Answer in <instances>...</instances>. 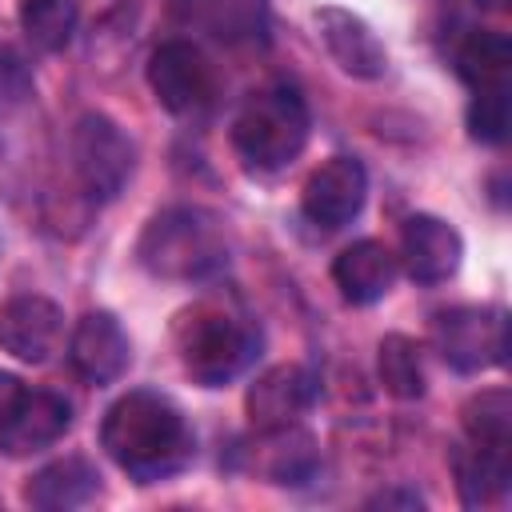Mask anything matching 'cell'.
<instances>
[{"mask_svg": "<svg viewBox=\"0 0 512 512\" xmlns=\"http://www.w3.org/2000/svg\"><path fill=\"white\" fill-rule=\"evenodd\" d=\"M100 444L136 484L176 476L196 452V436L180 404L152 388H132L104 412Z\"/></svg>", "mask_w": 512, "mask_h": 512, "instance_id": "cell-1", "label": "cell"}, {"mask_svg": "<svg viewBox=\"0 0 512 512\" xmlns=\"http://www.w3.org/2000/svg\"><path fill=\"white\" fill-rule=\"evenodd\" d=\"M136 260L156 280L192 284L224 268L228 236L216 212L196 208V204H176V208L156 212L144 224L136 240Z\"/></svg>", "mask_w": 512, "mask_h": 512, "instance_id": "cell-2", "label": "cell"}, {"mask_svg": "<svg viewBox=\"0 0 512 512\" xmlns=\"http://www.w3.org/2000/svg\"><path fill=\"white\" fill-rule=\"evenodd\" d=\"M172 332H176L184 372L204 388H220L232 376H240L260 344L248 316H240L236 308H228L220 300H200V304L184 308L176 316Z\"/></svg>", "mask_w": 512, "mask_h": 512, "instance_id": "cell-3", "label": "cell"}, {"mask_svg": "<svg viewBox=\"0 0 512 512\" xmlns=\"http://www.w3.org/2000/svg\"><path fill=\"white\" fill-rule=\"evenodd\" d=\"M312 132V116L304 96L292 84H268L244 100L232 120V144L248 168L276 172L292 164Z\"/></svg>", "mask_w": 512, "mask_h": 512, "instance_id": "cell-4", "label": "cell"}, {"mask_svg": "<svg viewBox=\"0 0 512 512\" xmlns=\"http://www.w3.org/2000/svg\"><path fill=\"white\" fill-rule=\"evenodd\" d=\"M136 168V148L116 120L104 112H84L72 128V172L92 204L116 200Z\"/></svg>", "mask_w": 512, "mask_h": 512, "instance_id": "cell-5", "label": "cell"}, {"mask_svg": "<svg viewBox=\"0 0 512 512\" xmlns=\"http://www.w3.org/2000/svg\"><path fill=\"white\" fill-rule=\"evenodd\" d=\"M432 340L456 372H484L496 368L508 352V320L500 308L460 304L432 320Z\"/></svg>", "mask_w": 512, "mask_h": 512, "instance_id": "cell-6", "label": "cell"}, {"mask_svg": "<svg viewBox=\"0 0 512 512\" xmlns=\"http://www.w3.org/2000/svg\"><path fill=\"white\" fill-rule=\"evenodd\" d=\"M148 88L172 116H192L212 100V64L188 40H164L148 56Z\"/></svg>", "mask_w": 512, "mask_h": 512, "instance_id": "cell-7", "label": "cell"}, {"mask_svg": "<svg viewBox=\"0 0 512 512\" xmlns=\"http://www.w3.org/2000/svg\"><path fill=\"white\" fill-rule=\"evenodd\" d=\"M368 200V172L356 156H332L324 160L300 192V208L320 228H344L360 216Z\"/></svg>", "mask_w": 512, "mask_h": 512, "instance_id": "cell-8", "label": "cell"}, {"mask_svg": "<svg viewBox=\"0 0 512 512\" xmlns=\"http://www.w3.org/2000/svg\"><path fill=\"white\" fill-rule=\"evenodd\" d=\"M240 464L256 472L268 484H304L316 464V440L300 424H280V428H256V440L240 452Z\"/></svg>", "mask_w": 512, "mask_h": 512, "instance_id": "cell-9", "label": "cell"}, {"mask_svg": "<svg viewBox=\"0 0 512 512\" xmlns=\"http://www.w3.org/2000/svg\"><path fill=\"white\" fill-rule=\"evenodd\" d=\"M464 256V240L460 232L428 212H416L404 220L400 232V264L416 284H444Z\"/></svg>", "mask_w": 512, "mask_h": 512, "instance_id": "cell-10", "label": "cell"}, {"mask_svg": "<svg viewBox=\"0 0 512 512\" xmlns=\"http://www.w3.org/2000/svg\"><path fill=\"white\" fill-rule=\"evenodd\" d=\"M68 360L88 384H112L128 372L132 364V344L128 332L112 312H88L76 320L72 340H68Z\"/></svg>", "mask_w": 512, "mask_h": 512, "instance_id": "cell-11", "label": "cell"}, {"mask_svg": "<svg viewBox=\"0 0 512 512\" xmlns=\"http://www.w3.org/2000/svg\"><path fill=\"white\" fill-rule=\"evenodd\" d=\"M72 428V404L48 388H28L16 412L0 424V452L20 460L52 448Z\"/></svg>", "mask_w": 512, "mask_h": 512, "instance_id": "cell-12", "label": "cell"}, {"mask_svg": "<svg viewBox=\"0 0 512 512\" xmlns=\"http://www.w3.org/2000/svg\"><path fill=\"white\" fill-rule=\"evenodd\" d=\"M60 332L64 316L44 296H12L0 304V352L24 364H44L56 352Z\"/></svg>", "mask_w": 512, "mask_h": 512, "instance_id": "cell-13", "label": "cell"}, {"mask_svg": "<svg viewBox=\"0 0 512 512\" xmlns=\"http://www.w3.org/2000/svg\"><path fill=\"white\" fill-rule=\"evenodd\" d=\"M316 32L328 48V56L356 80H380L388 68V52L380 44V36L368 28L364 16L348 12V8H320L316 12Z\"/></svg>", "mask_w": 512, "mask_h": 512, "instance_id": "cell-14", "label": "cell"}, {"mask_svg": "<svg viewBox=\"0 0 512 512\" xmlns=\"http://www.w3.org/2000/svg\"><path fill=\"white\" fill-rule=\"evenodd\" d=\"M316 400V380L308 368L300 364H276L264 376H256V384L244 396L248 420L252 428H280V424H296Z\"/></svg>", "mask_w": 512, "mask_h": 512, "instance_id": "cell-15", "label": "cell"}, {"mask_svg": "<svg viewBox=\"0 0 512 512\" xmlns=\"http://www.w3.org/2000/svg\"><path fill=\"white\" fill-rule=\"evenodd\" d=\"M96 496H100V472L84 456L52 460L40 472H32L24 484V504L40 512H72V508L92 504Z\"/></svg>", "mask_w": 512, "mask_h": 512, "instance_id": "cell-16", "label": "cell"}, {"mask_svg": "<svg viewBox=\"0 0 512 512\" xmlns=\"http://www.w3.org/2000/svg\"><path fill=\"white\" fill-rule=\"evenodd\" d=\"M332 280L348 304H376L396 280V256L380 240H356L332 260Z\"/></svg>", "mask_w": 512, "mask_h": 512, "instance_id": "cell-17", "label": "cell"}, {"mask_svg": "<svg viewBox=\"0 0 512 512\" xmlns=\"http://www.w3.org/2000/svg\"><path fill=\"white\" fill-rule=\"evenodd\" d=\"M452 468H456L460 500H464L468 508L492 504V500H500V496L508 492V484H512V448L468 440L464 448L452 452Z\"/></svg>", "mask_w": 512, "mask_h": 512, "instance_id": "cell-18", "label": "cell"}, {"mask_svg": "<svg viewBox=\"0 0 512 512\" xmlns=\"http://www.w3.org/2000/svg\"><path fill=\"white\" fill-rule=\"evenodd\" d=\"M508 68H512V44L504 32H472L456 52V72L464 76L468 88L508 84Z\"/></svg>", "mask_w": 512, "mask_h": 512, "instance_id": "cell-19", "label": "cell"}, {"mask_svg": "<svg viewBox=\"0 0 512 512\" xmlns=\"http://www.w3.org/2000/svg\"><path fill=\"white\" fill-rule=\"evenodd\" d=\"M460 420H464V436L468 440L512 448V396H508V388H484V392H476L460 408Z\"/></svg>", "mask_w": 512, "mask_h": 512, "instance_id": "cell-20", "label": "cell"}, {"mask_svg": "<svg viewBox=\"0 0 512 512\" xmlns=\"http://www.w3.org/2000/svg\"><path fill=\"white\" fill-rule=\"evenodd\" d=\"M20 28L36 48L60 52L76 32V4L72 0H20Z\"/></svg>", "mask_w": 512, "mask_h": 512, "instance_id": "cell-21", "label": "cell"}, {"mask_svg": "<svg viewBox=\"0 0 512 512\" xmlns=\"http://www.w3.org/2000/svg\"><path fill=\"white\" fill-rule=\"evenodd\" d=\"M380 384L396 396V400H416L424 396V364H420V348L392 332L380 340Z\"/></svg>", "mask_w": 512, "mask_h": 512, "instance_id": "cell-22", "label": "cell"}, {"mask_svg": "<svg viewBox=\"0 0 512 512\" xmlns=\"http://www.w3.org/2000/svg\"><path fill=\"white\" fill-rule=\"evenodd\" d=\"M468 132H472L480 144H500V140L508 136V84L472 88Z\"/></svg>", "mask_w": 512, "mask_h": 512, "instance_id": "cell-23", "label": "cell"}, {"mask_svg": "<svg viewBox=\"0 0 512 512\" xmlns=\"http://www.w3.org/2000/svg\"><path fill=\"white\" fill-rule=\"evenodd\" d=\"M24 392H28V388H24V380L0 368V424H4V420L16 412V404L24 400Z\"/></svg>", "mask_w": 512, "mask_h": 512, "instance_id": "cell-24", "label": "cell"}, {"mask_svg": "<svg viewBox=\"0 0 512 512\" xmlns=\"http://www.w3.org/2000/svg\"><path fill=\"white\" fill-rule=\"evenodd\" d=\"M420 504L424 500L416 492H408V488H388V492H380V496L368 500V508H420Z\"/></svg>", "mask_w": 512, "mask_h": 512, "instance_id": "cell-25", "label": "cell"}]
</instances>
